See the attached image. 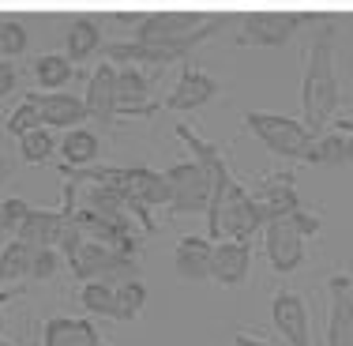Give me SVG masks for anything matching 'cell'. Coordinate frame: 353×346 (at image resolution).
Returning <instances> with one entry per match:
<instances>
[{"instance_id":"cell-7","label":"cell","mask_w":353,"mask_h":346,"mask_svg":"<svg viewBox=\"0 0 353 346\" xmlns=\"http://www.w3.org/2000/svg\"><path fill=\"white\" fill-rule=\"evenodd\" d=\"M305 19H308L305 12H256L241 23L233 41L237 46H282Z\"/></svg>"},{"instance_id":"cell-4","label":"cell","mask_w":353,"mask_h":346,"mask_svg":"<svg viewBox=\"0 0 353 346\" xmlns=\"http://www.w3.org/2000/svg\"><path fill=\"white\" fill-rule=\"evenodd\" d=\"M256 230H263V218L252 204V192L241 181H233L222 192V200L207 207V233H211V241H252Z\"/></svg>"},{"instance_id":"cell-25","label":"cell","mask_w":353,"mask_h":346,"mask_svg":"<svg viewBox=\"0 0 353 346\" xmlns=\"http://www.w3.org/2000/svg\"><path fill=\"white\" fill-rule=\"evenodd\" d=\"M113 320H121V324H132V320L143 312V305H147V286L139 282V278H124V282L113 286Z\"/></svg>"},{"instance_id":"cell-3","label":"cell","mask_w":353,"mask_h":346,"mask_svg":"<svg viewBox=\"0 0 353 346\" xmlns=\"http://www.w3.org/2000/svg\"><path fill=\"white\" fill-rule=\"evenodd\" d=\"M245 128L263 143L271 155L282 158H297V162H312V151H316V136L305 128L301 121L282 113H263V109H248L245 113Z\"/></svg>"},{"instance_id":"cell-13","label":"cell","mask_w":353,"mask_h":346,"mask_svg":"<svg viewBox=\"0 0 353 346\" xmlns=\"http://www.w3.org/2000/svg\"><path fill=\"white\" fill-rule=\"evenodd\" d=\"M252 204H256L259 218L263 222H274V218H285L301 207L297 200V189H293V173H274V177H263L256 192H252Z\"/></svg>"},{"instance_id":"cell-6","label":"cell","mask_w":353,"mask_h":346,"mask_svg":"<svg viewBox=\"0 0 353 346\" xmlns=\"http://www.w3.org/2000/svg\"><path fill=\"white\" fill-rule=\"evenodd\" d=\"M165 184H170V211L173 215H207L211 204V184H207L203 170L196 162H173L170 170H162Z\"/></svg>"},{"instance_id":"cell-37","label":"cell","mask_w":353,"mask_h":346,"mask_svg":"<svg viewBox=\"0 0 353 346\" xmlns=\"http://www.w3.org/2000/svg\"><path fill=\"white\" fill-rule=\"evenodd\" d=\"M0 331H4V312H0Z\"/></svg>"},{"instance_id":"cell-19","label":"cell","mask_w":353,"mask_h":346,"mask_svg":"<svg viewBox=\"0 0 353 346\" xmlns=\"http://www.w3.org/2000/svg\"><path fill=\"white\" fill-rule=\"evenodd\" d=\"M102 335L83 316H49L41 327V346H98Z\"/></svg>"},{"instance_id":"cell-28","label":"cell","mask_w":353,"mask_h":346,"mask_svg":"<svg viewBox=\"0 0 353 346\" xmlns=\"http://www.w3.org/2000/svg\"><path fill=\"white\" fill-rule=\"evenodd\" d=\"M79 305L87 309L90 316H109V320H113V305H117L113 282H102V278H90V282H83Z\"/></svg>"},{"instance_id":"cell-18","label":"cell","mask_w":353,"mask_h":346,"mask_svg":"<svg viewBox=\"0 0 353 346\" xmlns=\"http://www.w3.org/2000/svg\"><path fill=\"white\" fill-rule=\"evenodd\" d=\"M154 102H150V79L139 68H117V113L128 117H147L154 113Z\"/></svg>"},{"instance_id":"cell-12","label":"cell","mask_w":353,"mask_h":346,"mask_svg":"<svg viewBox=\"0 0 353 346\" xmlns=\"http://www.w3.org/2000/svg\"><path fill=\"white\" fill-rule=\"evenodd\" d=\"M30 102L38 109V121L46 124V128H75L79 121H87V106H83V98L75 95H64V90H34V95H27Z\"/></svg>"},{"instance_id":"cell-32","label":"cell","mask_w":353,"mask_h":346,"mask_svg":"<svg viewBox=\"0 0 353 346\" xmlns=\"http://www.w3.org/2000/svg\"><path fill=\"white\" fill-rule=\"evenodd\" d=\"M61 249H30V275L27 278H38V282H49L57 271H61Z\"/></svg>"},{"instance_id":"cell-38","label":"cell","mask_w":353,"mask_h":346,"mask_svg":"<svg viewBox=\"0 0 353 346\" xmlns=\"http://www.w3.org/2000/svg\"><path fill=\"white\" fill-rule=\"evenodd\" d=\"M0 346H12V343H8V339H0Z\"/></svg>"},{"instance_id":"cell-21","label":"cell","mask_w":353,"mask_h":346,"mask_svg":"<svg viewBox=\"0 0 353 346\" xmlns=\"http://www.w3.org/2000/svg\"><path fill=\"white\" fill-rule=\"evenodd\" d=\"M211 249L214 244L207 238H181L173 249V271L188 282H199V278H211Z\"/></svg>"},{"instance_id":"cell-33","label":"cell","mask_w":353,"mask_h":346,"mask_svg":"<svg viewBox=\"0 0 353 346\" xmlns=\"http://www.w3.org/2000/svg\"><path fill=\"white\" fill-rule=\"evenodd\" d=\"M38 124H41V121H38V109H34V102H30V98H23V102L15 106V113L4 121V132H8V136H15V140H19L23 132L38 128Z\"/></svg>"},{"instance_id":"cell-14","label":"cell","mask_w":353,"mask_h":346,"mask_svg":"<svg viewBox=\"0 0 353 346\" xmlns=\"http://www.w3.org/2000/svg\"><path fill=\"white\" fill-rule=\"evenodd\" d=\"M271 320L290 346H312V339H308V309H305V301H301V294H293V290L274 294L271 298Z\"/></svg>"},{"instance_id":"cell-29","label":"cell","mask_w":353,"mask_h":346,"mask_svg":"<svg viewBox=\"0 0 353 346\" xmlns=\"http://www.w3.org/2000/svg\"><path fill=\"white\" fill-rule=\"evenodd\" d=\"M312 166H346V136H342V132H323V136H316Z\"/></svg>"},{"instance_id":"cell-26","label":"cell","mask_w":353,"mask_h":346,"mask_svg":"<svg viewBox=\"0 0 353 346\" xmlns=\"http://www.w3.org/2000/svg\"><path fill=\"white\" fill-rule=\"evenodd\" d=\"M72 75H75L72 61H68V57H61V53H46V57H38V61H34V79H38L41 90L68 87Z\"/></svg>"},{"instance_id":"cell-23","label":"cell","mask_w":353,"mask_h":346,"mask_svg":"<svg viewBox=\"0 0 353 346\" xmlns=\"http://www.w3.org/2000/svg\"><path fill=\"white\" fill-rule=\"evenodd\" d=\"M102 46V30L90 15H75L68 27V61H87L90 53H98Z\"/></svg>"},{"instance_id":"cell-11","label":"cell","mask_w":353,"mask_h":346,"mask_svg":"<svg viewBox=\"0 0 353 346\" xmlns=\"http://www.w3.org/2000/svg\"><path fill=\"white\" fill-rule=\"evenodd\" d=\"M252 271V241H214L211 249V278L218 286H241Z\"/></svg>"},{"instance_id":"cell-16","label":"cell","mask_w":353,"mask_h":346,"mask_svg":"<svg viewBox=\"0 0 353 346\" xmlns=\"http://www.w3.org/2000/svg\"><path fill=\"white\" fill-rule=\"evenodd\" d=\"M211 98H218V79L207 75L203 68H196V64H188V68L181 72V79H176L173 95L165 98V106H170L173 113H192V109L207 106Z\"/></svg>"},{"instance_id":"cell-1","label":"cell","mask_w":353,"mask_h":346,"mask_svg":"<svg viewBox=\"0 0 353 346\" xmlns=\"http://www.w3.org/2000/svg\"><path fill=\"white\" fill-rule=\"evenodd\" d=\"M339 75H334V35L319 30L308 46V64H305V87H301V106H305V128L312 136H323L334 124L339 113Z\"/></svg>"},{"instance_id":"cell-22","label":"cell","mask_w":353,"mask_h":346,"mask_svg":"<svg viewBox=\"0 0 353 346\" xmlns=\"http://www.w3.org/2000/svg\"><path fill=\"white\" fill-rule=\"evenodd\" d=\"M98 151H102V143L90 128H68L61 140V155H64V166H72V170H79V166H94L98 162Z\"/></svg>"},{"instance_id":"cell-2","label":"cell","mask_w":353,"mask_h":346,"mask_svg":"<svg viewBox=\"0 0 353 346\" xmlns=\"http://www.w3.org/2000/svg\"><path fill=\"white\" fill-rule=\"evenodd\" d=\"M222 23H225L222 15H207V12H150L136 23V41L158 46L181 61L188 49L211 38Z\"/></svg>"},{"instance_id":"cell-15","label":"cell","mask_w":353,"mask_h":346,"mask_svg":"<svg viewBox=\"0 0 353 346\" xmlns=\"http://www.w3.org/2000/svg\"><path fill=\"white\" fill-rule=\"evenodd\" d=\"M83 106H87L90 121H102V124H117V64L102 61L94 68L87 83V95H83Z\"/></svg>"},{"instance_id":"cell-24","label":"cell","mask_w":353,"mask_h":346,"mask_svg":"<svg viewBox=\"0 0 353 346\" xmlns=\"http://www.w3.org/2000/svg\"><path fill=\"white\" fill-rule=\"evenodd\" d=\"M30 275V249L23 241H4V249H0V290H8V286H19V278Z\"/></svg>"},{"instance_id":"cell-9","label":"cell","mask_w":353,"mask_h":346,"mask_svg":"<svg viewBox=\"0 0 353 346\" xmlns=\"http://www.w3.org/2000/svg\"><path fill=\"white\" fill-rule=\"evenodd\" d=\"M263 252L279 275H293L305 264V238L290 218H274V222H263Z\"/></svg>"},{"instance_id":"cell-10","label":"cell","mask_w":353,"mask_h":346,"mask_svg":"<svg viewBox=\"0 0 353 346\" xmlns=\"http://www.w3.org/2000/svg\"><path fill=\"white\" fill-rule=\"evenodd\" d=\"M72 222L79 226V233H83V238H87V241L109 244V249L124 252V256H136V252H139V241H136V233H132V226L109 222V218L94 215V211H87V207L72 211Z\"/></svg>"},{"instance_id":"cell-36","label":"cell","mask_w":353,"mask_h":346,"mask_svg":"<svg viewBox=\"0 0 353 346\" xmlns=\"http://www.w3.org/2000/svg\"><path fill=\"white\" fill-rule=\"evenodd\" d=\"M233 346H267V343H263V339H256V335L237 331V335H233Z\"/></svg>"},{"instance_id":"cell-17","label":"cell","mask_w":353,"mask_h":346,"mask_svg":"<svg viewBox=\"0 0 353 346\" xmlns=\"http://www.w3.org/2000/svg\"><path fill=\"white\" fill-rule=\"evenodd\" d=\"M121 192L143 207H170V184H165V177L158 170H147V166H124Z\"/></svg>"},{"instance_id":"cell-34","label":"cell","mask_w":353,"mask_h":346,"mask_svg":"<svg viewBox=\"0 0 353 346\" xmlns=\"http://www.w3.org/2000/svg\"><path fill=\"white\" fill-rule=\"evenodd\" d=\"M285 218H290V222L297 226V233H301L305 241H308V238H316V233H319V226H323V218H319L316 211H305V207H297L293 215H285Z\"/></svg>"},{"instance_id":"cell-35","label":"cell","mask_w":353,"mask_h":346,"mask_svg":"<svg viewBox=\"0 0 353 346\" xmlns=\"http://www.w3.org/2000/svg\"><path fill=\"white\" fill-rule=\"evenodd\" d=\"M15 90V68H12V61H0V98H8Z\"/></svg>"},{"instance_id":"cell-30","label":"cell","mask_w":353,"mask_h":346,"mask_svg":"<svg viewBox=\"0 0 353 346\" xmlns=\"http://www.w3.org/2000/svg\"><path fill=\"white\" fill-rule=\"evenodd\" d=\"M27 53V27L15 15H0V57H23Z\"/></svg>"},{"instance_id":"cell-5","label":"cell","mask_w":353,"mask_h":346,"mask_svg":"<svg viewBox=\"0 0 353 346\" xmlns=\"http://www.w3.org/2000/svg\"><path fill=\"white\" fill-rule=\"evenodd\" d=\"M72 267V275L79 282H90V278H102V282H124V278H136V256H124V252L109 249V244H98V241H79V249L72 256H64Z\"/></svg>"},{"instance_id":"cell-8","label":"cell","mask_w":353,"mask_h":346,"mask_svg":"<svg viewBox=\"0 0 353 346\" xmlns=\"http://www.w3.org/2000/svg\"><path fill=\"white\" fill-rule=\"evenodd\" d=\"M176 136H181L184 143H188V151H192V162L203 170V177H207V184H211V204H218L222 200V192L233 184V173H230V166H225V158H222V151L214 147L211 140H203L192 124H176ZM207 204V207H211Z\"/></svg>"},{"instance_id":"cell-20","label":"cell","mask_w":353,"mask_h":346,"mask_svg":"<svg viewBox=\"0 0 353 346\" xmlns=\"http://www.w3.org/2000/svg\"><path fill=\"white\" fill-rule=\"evenodd\" d=\"M102 53H105V61L117 64V68L128 64V68H158V72H162L165 64L176 61V57H170L165 49L147 46V41H136V38H132V41H109Z\"/></svg>"},{"instance_id":"cell-27","label":"cell","mask_w":353,"mask_h":346,"mask_svg":"<svg viewBox=\"0 0 353 346\" xmlns=\"http://www.w3.org/2000/svg\"><path fill=\"white\" fill-rule=\"evenodd\" d=\"M53 151H57V140H53V128H46V124H38V128H30V132L19 136V158L30 162V166L49 162Z\"/></svg>"},{"instance_id":"cell-31","label":"cell","mask_w":353,"mask_h":346,"mask_svg":"<svg viewBox=\"0 0 353 346\" xmlns=\"http://www.w3.org/2000/svg\"><path fill=\"white\" fill-rule=\"evenodd\" d=\"M27 215H30V204H27V200H19V196L4 200V204H0V238L12 241L15 233H19V226L27 222Z\"/></svg>"}]
</instances>
